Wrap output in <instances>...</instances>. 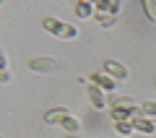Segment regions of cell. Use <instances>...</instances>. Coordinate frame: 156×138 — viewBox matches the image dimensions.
Segmentation results:
<instances>
[{"label":"cell","mask_w":156,"mask_h":138,"mask_svg":"<svg viewBox=\"0 0 156 138\" xmlns=\"http://www.w3.org/2000/svg\"><path fill=\"white\" fill-rule=\"evenodd\" d=\"M57 57H47V55H39V57H29V63H26V68L29 71H34V73H52V71H57Z\"/></svg>","instance_id":"obj_1"},{"label":"cell","mask_w":156,"mask_h":138,"mask_svg":"<svg viewBox=\"0 0 156 138\" xmlns=\"http://www.w3.org/2000/svg\"><path fill=\"white\" fill-rule=\"evenodd\" d=\"M101 71H104L107 76H112V78H115L117 83H120V81H128V78H130V71H128V68L122 65V63L112 60V57H109V60H104V65H101Z\"/></svg>","instance_id":"obj_2"},{"label":"cell","mask_w":156,"mask_h":138,"mask_svg":"<svg viewBox=\"0 0 156 138\" xmlns=\"http://www.w3.org/2000/svg\"><path fill=\"white\" fill-rule=\"evenodd\" d=\"M89 99H91V104H94V110H107V107H109L107 91H101V89L94 86V83H89Z\"/></svg>","instance_id":"obj_3"},{"label":"cell","mask_w":156,"mask_h":138,"mask_svg":"<svg viewBox=\"0 0 156 138\" xmlns=\"http://www.w3.org/2000/svg\"><path fill=\"white\" fill-rule=\"evenodd\" d=\"M42 26H44V31L55 34V37H62L68 24H65V21H60V18H55V16H44V18H42Z\"/></svg>","instance_id":"obj_4"},{"label":"cell","mask_w":156,"mask_h":138,"mask_svg":"<svg viewBox=\"0 0 156 138\" xmlns=\"http://www.w3.org/2000/svg\"><path fill=\"white\" fill-rule=\"evenodd\" d=\"M91 83H94V86H99L101 91H115V86H117V81L112 76H107L104 71H96L94 76H91Z\"/></svg>","instance_id":"obj_5"},{"label":"cell","mask_w":156,"mask_h":138,"mask_svg":"<svg viewBox=\"0 0 156 138\" xmlns=\"http://www.w3.org/2000/svg\"><path fill=\"white\" fill-rule=\"evenodd\" d=\"M70 115V112L65 110V107H55V110H50V112H44V122L47 125H60L65 117Z\"/></svg>","instance_id":"obj_6"},{"label":"cell","mask_w":156,"mask_h":138,"mask_svg":"<svg viewBox=\"0 0 156 138\" xmlns=\"http://www.w3.org/2000/svg\"><path fill=\"white\" fill-rule=\"evenodd\" d=\"M135 110H115V107H109V117H112V122H133Z\"/></svg>","instance_id":"obj_7"},{"label":"cell","mask_w":156,"mask_h":138,"mask_svg":"<svg viewBox=\"0 0 156 138\" xmlns=\"http://www.w3.org/2000/svg\"><path fill=\"white\" fill-rule=\"evenodd\" d=\"M109 107H115V110H135V99H130V96H109Z\"/></svg>","instance_id":"obj_8"},{"label":"cell","mask_w":156,"mask_h":138,"mask_svg":"<svg viewBox=\"0 0 156 138\" xmlns=\"http://www.w3.org/2000/svg\"><path fill=\"white\" fill-rule=\"evenodd\" d=\"M60 128H62L65 133H70V136H78V133H81V120H78L76 115H68L65 120L60 122Z\"/></svg>","instance_id":"obj_9"},{"label":"cell","mask_w":156,"mask_h":138,"mask_svg":"<svg viewBox=\"0 0 156 138\" xmlns=\"http://www.w3.org/2000/svg\"><path fill=\"white\" fill-rule=\"evenodd\" d=\"M133 128L138 133H148V136H154V133H156L154 120H148V117H138V120H133Z\"/></svg>","instance_id":"obj_10"},{"label":"cell","mask_w":156,"mask_h":138,"mask_svg":"<svg viewBox=\"0 0 156 138\" xmlns=\"http://www.w3.org/2000/svg\"><path fill=\"white\" fill-rule=\"evenodd\" d=\"M94 3H86V0H81V3H76V16L83 21V18H91L94 16Z\"/></svg>","instance_id":"obj_11"},{"label":"cell","mask_w":156,"mask_h":138,"mask_svg":"<svg viewBox=\"0 0 156 138\" xmlns=\"http://www.w3.org/2000/svg\"><path fill=\"white\" fill-rule=\"evenodd\" d=\"M94 18L99 21L101 29H115V24H117V16H112V13H101V11H96Z\"/></svg>","instance_id":"obj_12"},{"label":"cell","mask_w":156,"mask_h":138,"mask_svg":"<svg viewBox=\"0 0 156 138\" xmlns=\"http://www.w3.org/2000/svg\"><path fill=\"white\" fill-rule=\"evenodd\" d=\"M140 112H143V117H148V120H156V99H148L143 102V104H138Z\"/></svg>","instance_id":"obj_13"},{"label":"cell","mask_w":156,"mask_h":138,"mask_svg":"<svg viewBox=\"0 0 156 138\" xmlns=\"http://www.w3.org/2000/svg\"><path fill=\"white\" fill-rule=\"evenodd\" d=\"M143 13L151 24H156V0H143Z\"/></svg>","instance_id":"obj_14"},{"label":"cell","mask_w":156,"mask_h":138,"mask_svg":"<svg viewBox=\"0 0 156 138\" xmlns=\"http://www.w3.org/2000/svg\"><path fill=\"white\" fill-rule=\"evenodd\" d=\"M115 130L120 133V136H133V122H115Z\"/></svg>","instance_id":"obj_15"},{"label":"cell","mask_w":156,"mask_h":138,"mask_svg":"<svg viewBox=\"0 0 156 138\" xmlns=\"http://www.w3.org/2000/svg\"><path fill=\"white\" fill-rule=\"evenodd\" d=\"M62 37H68V39H76V37H78V26L68 24V26H65V34H62Z\"/></svg>","instance_id":"obj_16"},{"label":"cell","mask_w":156,"mask_h":138,"mask_svg":"<svg viewBox=\"0 0 156 138\" xmlns=\"http://www.w3.org/2000/svg\"><path fill=\"white\" fill-rule=\"evenodd\" d=\"M0 83H11V71L8 68H0Z\"/></svg>","instance_id":"obj_17"},{"label":"cell","mask_w":156,"mask_h":138,"mask_svg":"<svg viewBox=\"0 0 156 138\" xmlns=\"http://www.w3.org/2000/svg\"><path fill=\"white\" fill-rule=\"evenodd\" d=\"M5 65H8V60H5V52L0 50V68H5Z\"/></svg>","instance_id":"obj_18"},{"label":"cell","mask_w":156,"mask_h":138,"mask_svg":"<svg viewBox=\"0 0 156 138\" xmlns=\"http://www.w3.org/2000/svg\"><path fill=\"white\" fill-rule=\"evenodd\" d=\"M154 86H156V83H154Z\"/></svg>","instance_id":"obj_19"},{"label":"cell","mask_w":156,"mask_h":138,"mask_svg":"<svg viewBox=\"0 0 156 138\" xmlns=\"http://www.w3.org/2000/svg\"><path fill=\"white\" fill-rule=\"evenodd\" d=\"M0 138H3V136H0Z\"/></svg>","instance_id":"obj_20"}]
</instances>
